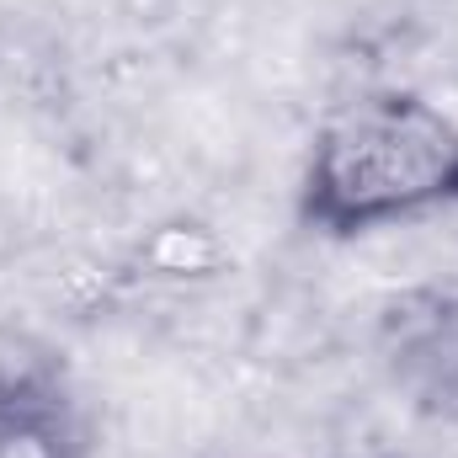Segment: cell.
Segmentation results:
<instances>
[{"label":"cell","instance_id":"obj_1","mask_svg":"<svg viewBox=\"0 0 458 458\" xmlns=\"http://www.w3.org/2000/svg\"><path fill=\"white\" fill-rule=\"evenodd\" d=\"M458 208V123L421 91H368L310 144L293 214L310 234L362 240Z\"/></svg>","mask_w":458,"mask_h":458},{"label":"cell","instance_id":"obj_2","mask_svg":"<svg viewBox=\"0 0 458 458\" xmlns=\"http://www.w3.org/2000/svg\"><path fill=\"white\" fill-rule=\"evenodd\" d=\"M378 357L394 389L458 432V288H405L378 304Z\"/></svg>","mask_w":458,"mask_h":458},{"label":"cell","instance_id":"obj_3","mask_svg":"<svg viewBox=\"0 0 458 458\" xmlns=\"http://www.w3.org/2000/svg\"><path fill=\"white\" fill-rule=\"evenodd\" d=\"M0 458H86V421L59 357L0 331Z\"/></svg>","mask_w":458,"mask_h":458}]
</instances>
